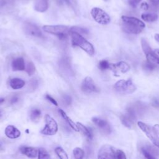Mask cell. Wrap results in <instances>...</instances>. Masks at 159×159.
<instances>
[{
    "mask_svg": "<svg viewBox=\"0 0 159 159\" xmlns=\"http://www.w3.org/2000/svg\"><path fill=\"white\" fill-rule=\"evenodd\" d=\"M141 152L143 154V157L145 159H156L155 156H153L147 148L146 147H142L141 148Z\"/></svg>",
    "mask_w": 159,
    "mask_h": 159,
    "instance_id": "obj_31",
    "label": "cell"
},
{
    "mask_svg": "<svg viewBox=\"0 0 159 159\" xmlns=\"http://www.w3.org/2000/svg\"><path fill=\"white\" fill-rule=\"evenodd\" d=\"M110 68L115 71H120L122 73H126L130 69L129 65L124 61H119L116 64H110Z\"/></svg>",
    "mask_w": 159,
    "mask_h": 159,
    "instance_id": "obj_14",
    "label": "cell"
},
{
    "mask_svg": "<svg viewBox=\"0 0 159 159\" xmlns=\"http://www.w3.org/2000/svg\"><path fill=\"white\" fill-rule=\"evenodd\" d=\"M62 101H63V102L64 103L65 105L69 106L71 104L72 99L68 95H63V97H62Z\"/></svg>",
    "mask_w": 159,
    "mask_h": 159,
    "instance_id": "obj_36",
    "label": "cell"
},
{
    "mask_svg": "<svg viewBox=\"0 0 159 159\" xmlns=\"http://www.w3.org/2000/svg\"><path fill=\"white\" fill-rule=\"evenodd\" d=\"M155 39L159 42V34H156L155 35Z\"/></svg>",
    "mask_w": 159,
    "mask_h": 159,
    "instance_id": "obj_45",
    "label": "cell"
},
{
    "mask_svg": "<svg viewBox=\"0 0 159 159\" xmlns=\"http://www.w3.org/2000/svg\"><path fill=\"white\" fill-rule=\"evenodd\" d=\"M114 159H127L124 152L121 150H117L114 153Z\"/></svg>",
    "mask_w": 159,
    "mask_h": 159,
    "instance_id": "obj_34",
    "label": "cell"
},
{
    "mask_svg": "<svg viewBox=\"0 0 159 159\" xmlns=\"http://www.w3.org/2000/svg\"><path fill=\"white\" fill-rule=\"evenodd\" d=\"M98 67L101 70H106L110 68V64L107 60H101L98 64Z\"/></svg>",
    "mask_w": 159,
    "mask_h": 159,
    "instance_id": "obj_32",
    "label": "cell"
},
{
    "mask_svg": "<svg viewBox=\"0 0 159 159\" xmlns=\"http://www.w3.org/2000/svg\"><path fill=\"white\" fill-rule=\"evenodd\" d=\"M45 98H46V99H47V100H48L51 103H52L53 105H55V106H58V103H57V102L56 101V100L53 98H52V96H50L49 94H47L46 96H45Z\"/></svg>",
    "mask_w": 159,
    "mask_h": 159,
    "instance_id": "obj_40",
    "label": "cell"
},
{
    "mask_svg": "<svg viewBox=\"0 0 159 159\" xmlns=\"http://www.w3.org/2000/svg\"><path fill=\"white\" fill-rule=\"evenodd\" d=\"M71 31H75L78 33H83V34H88V31L84 28H81V27H71ZM70 31V32H71Z\"/></svg>",
    "mask_w": 159,
    "mask_h": 159,
    "instance_id": "obj_37",
    "label": "cell"
},
{
    "mask_svg": "<svg viewBox=\"0 0 159 159\" xmlns=\"http://www.w3.org/2000/svg\"><path fill=\"white\" fill-rule=\"evenodd\" d=\"M45 125L43 129L40 131V133L45 135H55L58 131V124L55 120L50 115L45 116Z\"/></svg>",
    "mask_w": 159,
    "mask_h": 159,
    "instance_id": "obj_5",
    "label": "cell"
},
{
    "mask_svg": "<svg viewBox=\"0 0 159 159\" xmlns=\"http://www.w3.org/2000/svg\"><path fill=\"white\" fill-rule=\"evenodd\" d=\"M122 28L123 30L127 34H140L143 29L139 27H135V26H131L130 25H128L127 24H125L122 22Z\"/></svg>",
    "mask_w": 159,
    "mask_h": 159,
    "instance_id": "obj_15",
    "label": "cell"
},
{
    "mask_svg": "<svg viewBox=\"0 0 159 159\" xmlns=\"http://www.w3.org/2000/svg\"><path fill=\"white\" fill-rule=\"evenodd\" d=\"M2 116V111L1 110H0V117Z\"/></svg>",
    "mask_w": 159,
    "mask_h": 159,
    "instance_id": "obj_48",
    "label": "cell"
},
{
    "mask_svg": "<svg viewBox=\"0 0 159 159\" xmlns=\"http://www.w3.org/2000/svg\"><path fill=\"white\" fill-rule=\"evenodd\" d=\"M137 125L139 128L145 134L147 137L150 140L153 144L159 148V136L155 129L141 121H139L137 122Z\"/></svg>",
    "mask_w": 159,
    "mask_h": 159,
    "instance_id": "obj_4",
    "label": "cell"
},
{
    "mask_svg": "<svg viewBox=\"0 0 159 159\" xmlns=\"http://www.w3.org/2000/svg\"><path fill=\"white\" fill-rule=\"evenodd\" d=\"M148 1L154 7L159 6V0H148Z\"/></svg>",
    "mask_w": 159,
    "mask_h": 159,
    "instance_id": "obj_42",
    "label": "cell"
},
{
    "mask_svg": "<svg viewBox=\"0 0 159 159\" xmlns=\"http://www.w3.org/2000/svg\"><path fill=\"white\" fill-rule=\"evenodd\" d=\"M34 8L38 12H43L46 11L48 9L47 0H35Z\"/></svg>",
    "mask_w": 159,
    "mask_h": 159,
    "instance_id": "obj_17",
    "label": "cell"
},
{
    "mask_svg": "<svg viewBox=\"0 0 159 159\" xmlns=\"http://www.w3.org/2000/svg\"><path fill=\"white\" fill-rule=\"evenodd\" d=\"M25 71L29 76H32V75H34L35 71V66L34 64L32 62L29 61L27 65Z\"/></svg>",
    "mask_w": 159,
    "mask_h": 159,
    "instance_id": "obj_29",
    "label": "cell"
},
{
    "mask_svg": "<svg viewBox=\"0 0 159 159\" xmlns=\"http://www.w3.org/2000/svg\"><path fill=\"white\" fill-rule=\"evenodd\" d=\"M4 102V98H0V104H2Z\"/></svg>",
    "mask_w": 159,
    "mask_h": 159,
    "instance_id": "obj_46",
    "label": "cell"
},
{
    "mask_svg": "<svg viewBox=\"0 0 159 159\" xmlns=\"http://www.w3.org/2000/svg\"><path fill=\"white\" fill-rule=\"evenodd\" d=\"M4 133L6 137L11 139H17L20 135V130L12 125H9L6 127Z\"/></svg>",
    "mask_w": 159,
    "mask_h": 159,
    "instance_id": "obj_12",
    "label": "cell"
},
{
    "mask_svg": "<svg viewBox=\"0 0 159 159\" xmlns=\"http://www.w3.org/2000/svg\"><path fill=\"white\" fill-rule=\"evenodd\" d=\"M141 45H142V48L143 52L145 54L147 53V52H150V50H152L150 46L149 45L148 42L147 41V40L145 39L142 38L141 39Z\"/></svg>",
    "mask_w": 159,
    "mask_h": 159,
    "instance_id": "obj_28",
    "label": "cell"
},
{
    "mask_svg": "<svg viewBox=\"0 0 159 159\" xmlns=\"http://www.w3.org/2000/svg\"><path fill=\"white\" fill-rule=\"evenodd\" d=\"M20 152L30 158H35L38 155V151L34 147L23 146L20 148Z\"/></svg>",
    "mask_w": 159,
    "mask_h": 159,
    "instance_id": "obj_13",
    "label": "cell"
},
{
    "mask_svg": "<svg viewBox=\"0 0 159 159\" xmlns=\"http://www.w3.org/2000/svg\"><path fill=\"white\" fill-rule=\"evenodd\" d=\"M141 17L145 22H154L157 20L158 16L155 13H143Z\"/></svg>",
    "mask_w": 159,
    "mask_h": 159,
    "instance_id": "obj_24",
    "label": "cell"
},
{
    "mask_svg": "<svg viewBox=\"0 0 159 159\" xmlns=\"http://www.w3.org/2000/svg\"><path fill=\"white\" fill-rule=\"evenodd\" d=\"M58 112L60 114L61 116L65 119V120L69 124V125L75 131H77V132H79V129L78 128V126L76 125V124H75L68 116L67 114L65 113V112L64 111H63L62 109H59L58 110Z\"/></svg>",
    "mask_w": 159,
    "mask_h": 159,
    "instance_id": "obj_19",
    "label": "cell"
},
{
    "mask_svg": "<svg viewBox=\"0 0 159 159\" xmlns=\"http://www.w3.org/2000/svg\"><path fill=\"white\" fill-rule=\"evenodd\" d=\"M122 20L124 23L127 24L128 25H132V26H135V27H141L142 29L145 28V24L143 22L142 20H139V19L132 17V16H122Z\"/></svg>",
    "mask_w": 159,
    "mask_h": 159,
    "instance_id": "obj_11",
    "label": "cell"
},
{
    "mask_svg": "<svg viewBox=\"0 0 159 159\" xmlns=\"http://www.w3.org/2000/svg\"><path fill=\"white\" fill-rule=\"evenodd\" d=\"M41 114V111L39 109H33L30 112V118L32 120H35L39 118Z\"/></svg>",
    "mask_w": 159,
    "mask_h": 159,
    "instance_id": "obj_33",
    "label": "cell"
},
{
    "mask_svg": "<svg viewBox=\"0 0 159 159\" xmlns=\"http://www.w3.org/2000/svg\"><path fill=\"white\" fill-rule=\"evenodd\" d=\"M140 7H141V8H142V9L145 10V11H147V10H148V9H149V5H148V3H147L146 2H142V3L141 4V5H140Z\"/></svg>",
    "mask_w": 159,
    "mask_h": 159,
    "instance_id": "obj_43",
    "label": "cell"
},
{
    "mask_svg": "<svg viewBox=\"0 0 159 159\" xmlns=\"http://www.w3.org/2000/svg\"><path fill=\"white\" fill-rule=\"evenodd\" d=\"M114 88L115 90L120 94H131L136 90V86L131 80H120L117 81Z\"/></svg>",
    "mask_w": 159,
    "mask_h": 159,
    "instance_id": "obj_3",
    "label": "cell"
},
{
    "mask_svg": "<svg viewBox=\"0 0 159 159\" xmlns=\"http://www.w3.org/2000/svg\"><path fill=\"white\" fill-rule=\"evenodd\" d=\"M130 107L132 108L137 116L142 115L147 109L145 105L140 102H137L131 105Z\"/></svg>",
    "mask_w": 159,
    "mask_h": 159,
    "instance_id": "obj_18",
    "label": "cell"
},
{
    "mask_svg": "<svg viewBox=\"0 0 159 159\" xmlns=\"http://www.w3.org/2000/svg\"><path fill=\"white\" fill-rule=\"evenodd\" d=\"M76 125L78 126V128L79 129V131H80L86 138H88L89 140H91L93 139V134L91 132V131L83 124L78 122L76 123Z\"/></svg>",
    "mask_w": 159,
    "mask_h": 159,
    "instance_id": "obj_22",
    "label": "cell"
},
{
    "mask_svg": "<svg viewBox=\"0 0 159 159\" xmlns=\"http://www.w3.org/2000/svg\"><path fill=\"white\" fill-rule=\"evenodd\" d=\"M12 68L13 71H22L25 68V62L22 57L16 58L12 61Z\"/></svg>",
    "mask_w": 159,
    "mask_h": 159,
    "instance_id": "obj_16",
    "label": "cell"
},
{
    "mask_svg": "<svg viewBox=\"0 0 159 159\" xmlns=\"http://www.w3.org/2000/svg\"><path fill=\"white\" fill-rule=\"evenodd\" d=\"M55 152L60 159H68V156L66 152L61 147H58L55 148Z\"/></svg>",
    "mask_w": 159,
    "mask_h": 159,
    "instance_id": "obj_25",
    "label": "cell"
},
{
    "mask_svg": "<svg viewBox=\"0 0 159 159\" xmlns=\"http://www.w3.org/2000/svg\"><path fill=\"white\" fill-rule=\"evenodd\" d=\"M91 15L96 22L102 25L108 24L111 21L109 16L99 7H93L91 11Z\"/></svg>",
    "mask_w": 159,
    "mask_h": 159,
    "instance_id": "obj_6",
    "label": "cell"
},
{
    "mask_svg": "<svg viewBox=\"0 0 159 159\" xmlns=\"http://www.w3.org/2000/svg\"><path fill=\"white\" fill-rule=\"evenodd\" d=\"M141 1L142 0H128V3L132 7L135 8Z\"/></svg>",
    "mask_w": 159,
    "mask_h": 159,
    "instance_id": "obj_39",
    "label": "cell"
},
{
    "mask_svg": "<svg viewBox=\"0 0 159 159\" xmlns=\"http://www.w3.org/2000/svg\"><path fill=\"white\" fill-rule=\"evenodd\" d=\"M142 67H143V69L145 70V71H152L155 69V64H153L148 61H145L143 63Z\"/></svg>",
    "mask_w": 159,
    "mask_h": 159,
    "instance_id": "obj_30",
    "label": "cell"
},
{
    "mask_svg": "<svg viewBox=\"0 0 159 159\" xmlns=\"http://www.w3.org/2000/svg\"><path fill=\"white\" fill-rule=\"evenodd\" d=\"M73 156L75 159H83L84 155V151L80 147H76L73 150Z\"/></svg>",
    "mask_w": 159,
    "mask_h": 159,
    "instance_id": "obj_27",
    "label": "cell"
},
{
    "mask_svg": "<svg viewBox=\"0 0 159 159\" xmlns=\"http://www.w3.org/2000/svg\"><path fill=\"white\" fill-rule=\"evenodd\" d=\"M70 34L71 37L73 45L79 47L90 56H93L94 54V48L93 45L86 40L81 35L75 31H71Z\"/></svg>",
    "mask_w": 159,
    "mask_h": 159,
    "instance_id": "obj_1",
    "label": "cell"
},
{
    "mask_svg": "<svg viewBox=\"0 0 159 159\" xmlns=\"http://www.w3.org/2000/svg\"><path fill=\"white\" fill-rule=\"evenodd\" d=\"M42 29L47 33L57 35L60 40L66 39L71 31V27L65 25H45Z\"/></svg>",
    "mask_w": 159,
    "mask_h": 159,
    "instance_id": "obj_2",
    "label": "cell"
},
{
    "mask_svg": "<svg viewBox=\"0 0 159 159\" xmlns=\"http://www.w3.org/2000/svg\"><path fill=\"white\" fill-rule=\"evenodd\" d=\"M92 121L104 133L110 134L111 132V125L106 120L94 117L92 118Z\"/></svg>",
    "mask_w": 159,
    "mask_h": 159,
    "instance_id": "obj_10",
    "label": "cell"
},
{
    "mask_svg": "<svg viewBox=\"0 0 159 159\" xmlns=\"http://www.w3.org/2000/svg\"><path fill=\"white\" fill-rule=\"evenodd\" d=\"M155 52H156L158 54H159V49H156V50H155Z\"/></svg>",
    "mask_w": 159,
    "mask_h": 159,
    "instance_id": "obj_47",
    "label": "cell"
},
{
    "mask_svg": "<svg viewBox=\"0 0 159 159\" xmlns=\"http://www.w3.org/2000/svg\"><path fill=\"white\" fill-rule=\"evenodd\" d=\"M120 120L124 125L128 128H132L135 121L134 119H132L127 114L120 116Z\"/></svg>",
    "mask_w": 159,
    "mask_h": 159,
    "instance_id": "obj_21",
    "label": "cell"
},
{
    "mask_svg": "<svg viewBox=\"0 0 159 159\" xmlns=\"http://www.w3.org/2000/svg\"><path fill=\"white\" fill-rule=\"evenodd\" d=\"M23 29L25 34L27 35L36 37H42L43 35L42 34L40 29L35 24L26 22L23 25Z\"/></svg>",
    "mask_w": 159,
    "mask_h": 159,
    "instance_id": "obj_9",
    "label": "cell"
},
{
    "mask_svg": "<svg viewBox=\"0 0 159 159\" xmlns=\"http://www.w3.org/2000/svg\"><path fill=\"white\" fill-rule=\"evenodd\" d=\"M38 159H50V155L44 148L38 150Z\"/></svg>",
    "mask_w": 159,
    "mask_h": 159,
    "instance_id": "obj_26",
    "label": "cell"
},
{
    "mask_svg": "<svg viewBox=\"0 0 159 159\" xmlns=\"http://www.w3.org/2000/svg\"><path fill=\"white\" fill-rule=\"evenodd\" d=\"M38 86V83H37V81L35 79L34 80H32L30 83V87L32 89H35Z\"/></svg>",
    "mask_w": 159,
    "mask_h": 159,
    "instance_id": "obj_41",
    "label": "cell"
},
{
    "mask_svg": "<svg viewBox=\"0 0 159 159\" xmlns=\"http://www.w3.org/2000/svg\"><path fill=\"white\" fill-rule=\"evenodd\" d=\"M145 55L147 57V61L153 64H159V57L152 50L145 53Z\"/></svg>",
    "mask_w": 159,
    "mask_h": 159,
    "instance_id": "obj_23",
    "label": "cell"
},
{
    "mask_svg": "<svg viewBox=\"0 0 159 159\" xmlns=\"http://www.w3.org/2000/svg\"><path fill=\"white\" fill-rule=\"evenodd\" d=\"M114 153L112 146L108 144L103 145L98 151V159H114Z\"/></svg>",
    "mask_w": 159,
    "mask_h": 159,
    "instance_id": "obj_7",
    "label": "cell"
},
{
    "mask_svg": "<svg viewBox=\"0 0 159 159\" xmlns=\"http://www.w3.org/2000/svg\"><path fill=\"white\" fill-rule=\"evenodd\" d=\"M9 85L14 89H19L24 86L25 81L20 78H15L11 80Z\"/></svg>",
    "mask_w": 159,
    "mask_h": 159,
    "instance_id": "obj_20",
    "label": "cell"
},
{
    "mask_svg": "<svg viewBox=\"0 0 159 159\" xmlns=\"http://www.w3.org/2000/svg\"><path fill=\"white\" fill-rule=\"evenodd\" d=\"M81 90L84 93H97L99 91V89L95 84L94 81L91 77H86L81 84Z\"/></svg>",
    "mask_w": 159,
    "mask_h": 159,
    "instance_id": "obj_8",
    "label": "cell"
},
{
    "mask_svg": "<svg viewBox=\"0 0 159 159\" xmlns=\"http://www.w3.org/2000/svg\"><path fill=\"white\" fill-rule=\"evenodd\" d=\"M151 104L155 108H159V98L154 97L151 101Z\"/></svg>",
    "mask_w": 159,
    "mask_h": 159,
    "instance_id": "obj_38",
    "label": "cell"
},
{
    "mask_svg": "<svg viewBox=\"0 0 159 159\" xmlns=\"http://www.w3.org/2000/svg\"><path fill=\"white\" fill-rule=\"evenodd\" d=\"M17 101H18V97L16 96H14L11 99V104L16 103Z\"/></svg>",
    "mask_w": 159,
    "mask_h": 159,
    "instance_id": "obj_44",
    "label": "cell"
},
{
    "mask_svg": "<svg viewBox=\"0 0 159 159\" xmlns=\"http://www.w3.org/2000/svg\"><path fill=\"white\" fill-rule=\"evenodd\" d=\"M146 148L153 155V156H157L159 155V148H155L153 147V146H147L146 147Z\"/></svg>",
    "mask_w": 159,
    "mask_h": 159,
    "instance_id": "obj_35",
    "label": "cell"
}]
</instances>
